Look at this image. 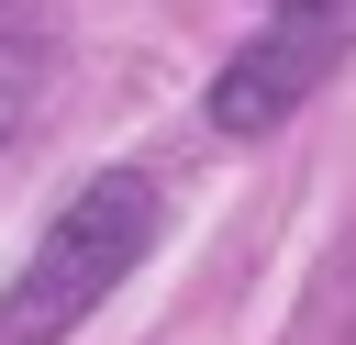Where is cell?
Segmentation results:
<instances>
[{
  "instance_id": "1",
  "label": "cell",
  "mask_w": 356,
  "mask_h": 345,
  "mask_svg": "<svg viewBox=\"0 0 356 345\" xmlns=\"http://www.w3.org/2000/svg\"><path fill=\"white\" fill-rule=\"evenodd\" d=\"M145 245H156V178H134V167L89 178V189L44 223V245L22 256V278H11V300H0V345H56V334H78L89 300H111Z\"/></svg>"
},
{
  "instance_id": "2",
  "label": "cell",
  "mask_w": 356,
  "mask_h": 345,
  "mask_svg": "<svg viewBox=\"0 0 356 345\" xmlns=\"http://www.w3.org/2000/svg\"><path fill=\"white\" fill-rule=\"evenodd\" d=\"M334 56H345V0H300V11H278V22L211 78V122H222V134H267V122H289V111L323 89Z\"/></svg>"
},
{
  "instance_id": "3",
  "label": "cell",
  "mask_w": 356,
  "mask_h": 345,
  "mask_svg": "<svg viewBox=\"0 0 356 345\" xmlns=\"http://www.w3.org/2000/svg\"><path fill=\"white\" fill-rule=\"evenodd\" d=\"M33 89H44V45H33V33H0V145L22 134Z\"/></svg>"
},
{
  "instance_id": "4",
  "label": "cell",
  "mask_w": 356,
  "mask_h": 345,
  "mask_svg": "<svg viewBox=\"0 0 356 345\" xmlns=\"http://www.w3.org/2000/svg\"><path fill=\"white\" fill-rule=\"evenodd\" d=\"M267 11H300V0H267Z\"/></svg>"
}]
</instances>
